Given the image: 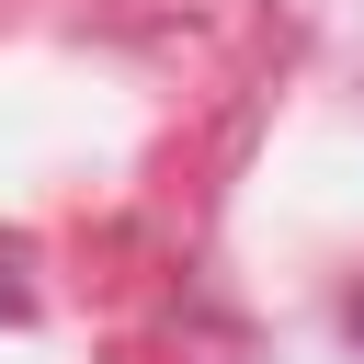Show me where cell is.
Listing matches in <instances>:
<instances>
[{"instance_id": "obj_1", "label": "cell", "mask_w": 364, "mask_h": 364, "mask_svg": "<svg viewBox=\"0 0 364 364\" xmlns=\"http://www.w3.org/2000/svg\"><path fill=\"white\" fill-rule=\"evenodd\" d=\"M0 318H34V284H23V250L0 239Z\"/></svg>"}, {"instance_id": "obj_2", "label": "cell", "mask_w": 364, "mask_h": 364, "mask_svg": "<svg viewBox=\"0 0 364 364\" xmlns=\"http://www.w3.org/2000/svg\"><path fill=\"white\" fill-rule=\"evenodd\" d=\"M353 341H364V296H353Z\"/></svg>"}]
</instances>
